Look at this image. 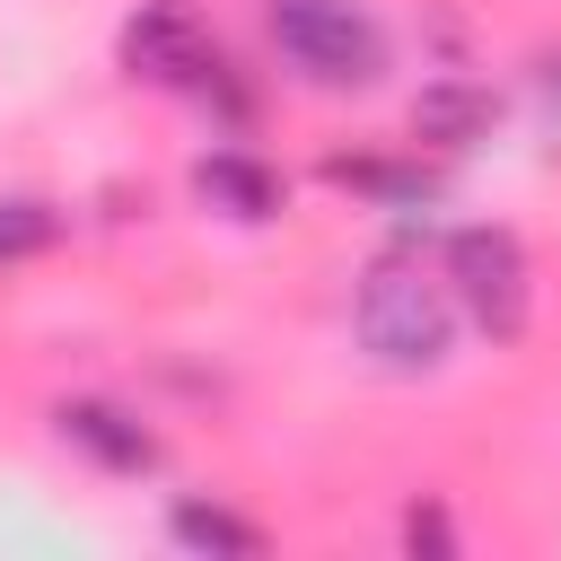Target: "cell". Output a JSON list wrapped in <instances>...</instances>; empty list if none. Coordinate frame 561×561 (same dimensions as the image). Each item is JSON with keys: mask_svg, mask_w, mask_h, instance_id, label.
Masks as SVG:
<instances>
[{"mask_svg": "<svg viewBox=\"0 0 561 561\" xmlns=\"http://www.w3.org/2000/svg\"><path fill=\"white\" fill-rule=\"evenodd\" d=\"M114 61H123V79L175 88V96L228 88V53H219V35H210L184 0H140V9L123 18V35H114Z\"/></svg>", "mask_w": 561, "mask_h": 561, "instance_id": "277c9868", "label": "cell"}, {"mask_svg": "<svg viewBox=\"0 0 561 561\" xmlns=\"http://www.w3.org/2000/svg\"><path fill=\"white\" fill-rule=\"evenodd\" d=\"M263 35H272V53H280L307 88H324V96H359V88H377L386 61H394L386 26H377L359 0H263Z\"/></svg>", "mask_w": 561, "mask_h": 561, "instance_id": "7a4b0ae2", "label": "cell"}, {"mask_svg": "<svg viewBox=\"0 0 561 561\" xmlns=\"http://www.w3.org/2000/svg\"><path fill=\"white\" fill-rule=\"evenodd\" d=\"M438 272H447L465 324H482L491 342H526V324H535V263H526L517 228H500V219L447 228L438 237Z\"/></svg>", "mask_w": 561, "mask_h": 561, "instance_id": "3957f363", "label": "cell"}, {"mask_svg": "<svg viewBox=\"0 0 561 561\" xmlns=\"http://www.w3.org/2000/svg\"><path fill=\"white\" fill-rule=\"evenodd\" d=\"M491 131H500V88H491V79L447 70V79H421V88H412V140H421V149L465 158V149H482Z\"/></svg>", "mask_w": 561, "mask_h": 561, "instance_id": "52a82bcc", "label": "cell"}, {"mask_svg": "<svg viewBox=\"0 0 561 561\" xmlns=\"http://www.w3.org/2000/svg\"><path fill=\"white\" fill-rule=\"evenodd\" d=\"M456 324H465V307H456L447 272H421L403 254L368 263L359 289H351V342L386 377H438L447 351H456Z\"/></svg>", "mask_w": 561, "mask_h": 561, "instance_id": "6da1fadb", "label": "cell"}, {"mask_svg": "<svg viewBox=\"0 0 561 561\" xmlns=\"http://www.w3.org/2000/svg\"><path fill=\"white\" fill-rule=\"evenodd\" d=\"M316 175H324L333 193L377 202V210H412V202H430V175H421V167H403V158H368V149H333Z\"/></svg>", "mask_w": 561, "mask_h": 561, "instance_id": "9c48e42d", "label": "cell"}, {"mask_svg": "<svg viewBox=\"0 0 561 561\" xmlns=\"http://www.w3.org/2000/svg\"><path fill=\"white\" fill-rule=\"evenodd\" d=\"M184 184H193L202 210H219V219H237V228H272V219L289 210V175H280L272 158H254V149H202Z\"/></svg>", "mask_w": 561, "mask_h": 561, "instance_id": "8992f818", "label": "cell"}, {"mask_svg": "<svg viewBox=\"0 0 561 561\" xmlns=\"http://www.w3.org/2000/svg\"><path fill=\"white\" fill-rule=\"evenodd\" d=\"M70 237V210H53L44 193H0V263H35Z\"/></svg>", "mask_w": 561, "mask_h": 561, "instance_id": "30bf717a", "label": "cell"}, {"mask_svg": "<svg viewBox=\"0 0 561 561\" xmlns=\"http://www.w3.org/2000/svg\"><path fill=\"white\" fill-rule=\"evenodd\" d=\"M53 438L79 447V456H88L96 473H114V482H140V473L167 465V438H158L131 403H114V394H61V403H53Z\"/></svg>", "mask_w": 561, "mask_h": 561, "instance_id": "5b68a950", "label": "cell"}, {"mask_svg": "<svg viewBox=\"0 0 561 561\" xmlns=\"http://www.w3.org/2000/svg\"><path fill=\"white\" fill-rule=\"evenodd\" d=\"M167 535L184 543V552H210V561H254L272 535L245 517V508H228V500H202V491H184V500H167Z\"/></svg>", "mask_w": 561, "mask_h": 561, "instance_id": "ba28073f", "label": "cell"}, {"mask_svg": "<svg viewBox=\"0 0 561 561\" xmlns=\"http://www.w3.org/2000/svg\"><path fill=\"white\" fill-rule=\"evenodd\" d=\"M403 543H412V552H456V526H447V508H438L430 491L403 508Z\"/></svg>", "mask_w": 561, "mask_h": 561, "instance_id": "8fae6325", "label": "cell"}]
</instances>
